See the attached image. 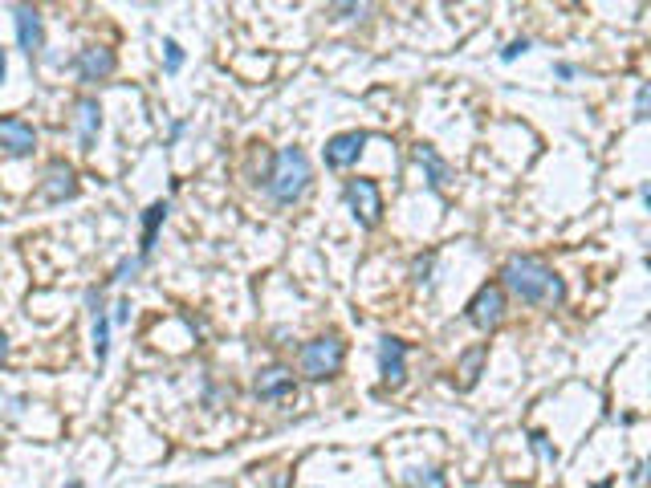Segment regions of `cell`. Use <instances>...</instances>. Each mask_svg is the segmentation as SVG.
Segmentation results:
<instances>
[{
	"label": "cell",
	"mask_w": 651,
	"mask_h": 488,
	"mask_svg": "<svg viewBox=\"0 0 651 488\" xmlns=\"http://www.w3.org/2000/svg\"><path fill=\"white\" fill-rule=\"evenodd\" d=\"M167 212H171V204H167V200H159V204H151V208H147V216H143V257L155 249V232H159V224L167 220Z\"/></svg>",
	"instance_id": "2e32d148"
},
{
	"label": "cell",
	"mask_w": 651,
	"mask_h": 488,
	"mask_svg": "<svg viewBox=\"0 0 651 488\" xmlns=\"http://www.w3.org/2000/svg\"><path fill=\"white\" fill-rule=\"evenodd\" d=\"M302 375L322 383V379H334L342 371V362H346V342L338 334H326V338H314L302 346Z\"/></svg>",
	"instance_id": "3957f363"
},
{
	"label": "cell",
	"mask_w": 651,
	"mask_h": 488,
	"mask_svg": "<svg viewBox=\"0 0 651 488\" xmlns=\"http://www.w3.org/2000/svg\"><path fill=\"white\" fill-rule=\"evenodd\" d=\"M403 488H448V480H444L440 468H411Z\"/></svg>",
	"instance_id": "e0dca14e"
},
{
	"label": "cell",
	"mask_w": 651,
	"mask_h": 488,
	"mask_svg": "<svg viewBox=\"0 0 651 488\" xmlns=\"http://www.w3.org/2000/svg\"><path fill=\"white\" fill-rule=\"evenodd\" d=\"M529 448H534V452H538L546 464H554V460H558V452H554V444H550V436H546V432H529Z\"/></svg>",
	"instance_id": "ffe728a7"
},
{
	"label": "cell",
	"mask_w": 651,
	"mask_h": 488,
	"mask_svg": "<svg viewBox=\"0 0 651 488\" xmlns=\"http://www.w3.org/2000/svg\"><path fill=\"white\" fill-rule=\"evenodd\" d=\"M521 53H529V37H517V41H509V45L501 49V61H517Z\"/></svg>",
	"instance_id": "44dd1931"
},
{
	"label": "cell",
	"mask_w": 651,
	"mask_h": 488,
	"mask_svg": "<svg viewBox=\"0 0 651 488\" xmlns=\"http://www.w3.org/2000/svg\"><path fill=\"white\" fill-rule=\"evenodd\" d=\"M293 387H298V383H293V371H289V366H281V362H273V366H265V371H257L253 395L265 399V403H277V399H289Z\"/></svg>",
	"instance_id": "7c38bea8"
},
{
	"label": "cell",
	"mask_w": 651,
	"mask_h": 488,
	"mask_svg": "<svg viewBox=\"0 0 651 488\" xmlns=\"http://www.w3.org/2000/svg\"><path fill=\"white\" fill-rule=\"evenodd\" d=\"M310 179H314V167H310V155L302 147H281L273 167H269V179H265V188L269 196L289 208V204H298L306 192H310Z\"/></svg>",
	"instance_id": "7a4b0ae2"
},
{
	"label": "cell",
	"mask_w": 651,
	"mask_h": 488,
	"mask_svg": "<svg viewBox=\"0 0 651 488\" xmlns=\"http://www.w3.org/2000/svg\"><path fill=\"white\" fill-rule=\"evenodd\" d=\"M363 147H367V131H342V135H334L326 143V167L330 171H346L350 163H359Z\"/></svg>",
	"instance_id": "8fae6325"
},
{
	"label": "cell",
	"mask_w": 651,
	"mask_h": 488,
	"mask_svg": "<svg viewBox=\"0 0 651 488\" xmlns=\"http://www.w3.org/2000/svg\"><path fill=\"white\" fill-rule=\"evenodd\" d=\"M647 94H651V90H647V82H643L639 94H635V118H647Z\"/></svg>",
	"instance_id": "d4e9b609"
},
{
	"label": "cell",
	"mask_w": 651,
	"mask_h": 488,
	"mask_svg": "<svg viewBox=\"0 0 651 488\" xmlns=\"http://www.w3.org/2000/svg\"><path fill=\"white\" fill-rule=\"evenodd\" d=\"M9 358V338H5V330H0V362Z\"/></svg>",
	"instance_id": "83f0119b"
},
{
	"label": "cell",
	"mask_w": 651,
	"mask_h": 488,
	"mask_svg": "<svg viewBox=\"0 0 651 488\" xmlns=\"http://www.w3.org/2000/svg\"><path fill=\"white\" fill-rule=\"evenodd\" d=\"M5 74H9V53L0 49V82H5Z\"/></svg>",
	"instance_id": "4316f807"
},
{
	"label": "cell",
	"mask_w": 651,
	"mask_h": 488,
	"mask_svg": "<svg viewBox=\"0 0 651 488\" xmlns=\"http://www.w3.org/2000/svg\"><path fill=\"white\" fill-rule=\"evenodd\" d=\"M74 70H78V78H82L86 86H94V82H106V78L118 70V57H114V49H106V45H86V49H78V57H74Z\"/></svg>",
	"instance_id": "52a82bcc"
},
{
	"label": "cell",
	"mask_w": 651,
	"mask_h": 488,
	"mask_svg": "<svg viewBox=\"0 0 651 488\" xmlns=\"http://www.w3.org/2000/svg\"><path fill=\"white\" fill-rule=\"evenodd\" d=\"M379 375H383V387L399 391L407 383V342L399 338H379Z\"/></svg>",
	"instance_id": "ba28073f"
},
{
	"label": "cell",
	"mask_w": 651,
	"mask_h": 488,
	"mask_svg": "<svg viewBox=\"0 0 651 488\" xmlns=\"http://www.w3.org/2000/svg\"><path fill=\"white\" fill-rule=\"evenodd\" d=\"M485 354H489V346H477V350H468V354H464V379H460V387H464V391H468V387H477Z\"/></svg>",
	"instance_id": "ac0fdd59"
},
{
	"label": "cell",
	"mask_w": 651,
	"mask_h": 488,
	"mask_svg": "<svg viewBox=\"0 0 651 488\" xmlns=\"http://www.w3.org/2000/svg\"><path fill=\"white\" fill-rule=\"evenodd\" d=\"M416 163H420V167L428 171V183H432L436 192H444V188H448L452 171H448V163H444V159H440V155H436L432 147H424V143H420V147H416Z\"/></svg>",
	"instance_id": "9a60e30c"
},
{
	"label": "cell",
	"mask_w": 651,
	"mask_h": 488,
	"mask_svg": "<svg viewBox=\"0 0 651 488\" xmlns=\"http://www.w3.org/2000/svg\"><path fill=\"white\" fill-rule=\"evenodd\" d=\"M70 122H74L78 147H82V151H94V143H98V135H102V106H98V98H78Z\"/></svg>",
	"instance_id": "30bf717a"
},
{
	"label": "cell",
	"mask_w": 651,
	"mask_h": 488,
	"mask_svg": "<svg viewBox=\"0 0 651 488\" xmlns=\"http://www.w3.org/2000/svg\"><path fill=\"white\" fill-rule=\"evenodd\" d=\"M86 301H90V310H94V358L106 362V354H110V318H106V310H102V293L90 289Z\"/></svg>",
	"instance_id": "5bb4252c"
},
{
	"label": "cell",
	"mask_w": 651,
	"mask_h": 488,
	"mask_svg": "<svg viewBox=\"0 0 651 488\" xmlns=\"http://www.w3.org/2000/svg\"><path fill=\"white\" fill-rule=\"evenodd\" d=\"M139 265H143L139 257H135V261H118V269H114V277H110V281H131V277L139 273Z\"/></svg>",
	"instance_id": "7402d4cb"
},
{
	"label": "cell",
	"mask_w": 651,
	"mask_h": 488,
	"mask_svg": "<svg viewBox=\"0 0 651 488\" xmlns=\"http://www.w3.org/2000/svg\"><path fill=\"white\" fill-rule=\"evenodd\" d=\"M595 488H611V484H607V480H603V484H595Z\"/></svg>",
	"instance_id": "f1b7e54d"
},
{
	"label": "cell",
	"mask_w": 651,
	"mask_h": 488,
	"mask_svg": "<svg viewBox=\"0 0 651 488\" xmlns=\"http://www.w3.org/2000/svg\"><path fill=\"white\" fill-rule=\"evenodd\" d=\"M37 151V131L29 127L25 118L17 114H5L0 118V155H9V159H25Z\"/></svg>",
	"instance_id": "8992f818"
},
{
	"label": "cell",
	"mask_w": 651,
	"mask_h": 488,
	"mask_svg": "<svg viewBox=\"0 0 651 488\" xmlns=\"http://www.w3.org/2000/svg\"><path fill=\"white\" fill-rule=\"evenodd\" d=\"M468 322L477 330H497L505 322V289L501 285H481L468 301Z\"/></svg>",
	"instance_id": "5b68a950"
},
{
	"label": "cell",
	"mask_w": 651,
	"mask_h": 488,
	"mask_svg": "<svg viewBox=\"0 0 651 488\" xmlns=\"http://www.w3.org/2000/svg\"><path fill=\"white\" fill-rule=\"evenodd\" d=\"M180 66H184V49L175 45V41H163V70L167 74H180Z\"/></svg>",
	"instance_id": "d6986e66"
},
{
	"label": "cell",
	"mask_w": 651,
	"mask_h": 488,
	"mask_svg": "<svg viewBox=\"0 0 651 488\" xmlns=\"http://www.w3.org/2000/svg\"><path fill=\"white\" fill-rule=\"evenodd\" d=\"M13 21H17V41L29 57H37L45 49V25H41V13L29 9V5H17L13 9Z\"/></svg>",
	"instance_id": "4fadbf2b"
},
{
	"label": "cell",
	"mask_w": 651,
	"mask_h": 488,
	"mask_svg": "<svg viewBox=\"0 0 651 488\" xmlns=\"http://www.w3.org/2000/svg\"><path fill=\"white\" fill-rule=\"evenodd\" d=\"M554 74H558V78H574L578 70H574V66H566V61H562V66H554Z\"/></svg>",
	"instance_id": "484cf974"
},
{
	"label": "cell",
	"mask_w": 651,
	"mask_h": 488,
	"mask_svg": "<svg viewBox=\"0 0 651 488\" xmlns=\"http://www.w3.org/2000/svg\"><path fill=\"white\" fill-rule=\"evenodd\" d=\"M114 322H118V326H127V322H131V297H123V301L114 305Z\"/></svg>",
	"instance_id": "603a6c76"
},
{
	"label": "cell",
	"mask_w": 651,
	"mask_h": 488,
	"mask_svg": "<svg viewBox=\"0 0 651 488\" xmlns=\"http://www.w3.org/2000/svg\"><path fill=\"white\" fill-rule=\"evenodd\" d=\"M346 208L354 212V220H359V228H379L383 224V192L375 179H350L346 192H342Z\"/></svg>",
	"instance_id": "277c9868"
},
{
	"label": "cell",
	"mask_w": 651,
	"mask_h": 488,
	"mask_svg": "<svg viewBox=\"0 0 651 488\" xmlns=\"http://www.w3.org/2000/svg\"><path fill=\"white\" fill-rule=\"evenodd\" d=\"M501 285L525 305H562L566 281L538 257H509L501 269Z\"/></svg>",
	"instance_id": "6da1fadb"
},
{
	"label": "cell",
	"mask_w": 651,
	"mask_h": 488,
	"mask_svg": "<svg viewBox=\"0 0 651 488\" xmlns=\"http://www.w3.org/2000/svg\"><path fill=\"white\" fill-rule=\"evenodd\" d=\"M74 196H78V171L70 163H62V159L49 163V171L41 179V200L45 204H66Z\"/></svg>",
	"instance_id": "9c48e42d"
},
{
	"label": "cell",
	"mask_w": 651,
	"mask_h": 488,
	"mask_svg": "<svg viewBox=\"0 0 651 488\" xmlns=\"http://www.w3.org/2000/svg\"><path fill=\"white\" fill-rule=\"evenodd\" d=\"M70 488H82V484H70Z\"/></svg>",
	"instance_id": "f546056e"
},
{
	"label": "cell",
	"mask_w": 651,
	"mask_h": 488,
	"mask_svg": "<svg viewBox=\"0 0 651 488\" xmlns=\"http://www.w3.org/2000/svg\"><path fill=\"white\" fill-rule=\"evenodd\" d=\"M432 261H436V257L428 253V257H420L416 265H411V273H416V281H428V273H432Z\"/></svg>",
	"instance_id": "cb8c5ba5"
}]
</instances>
